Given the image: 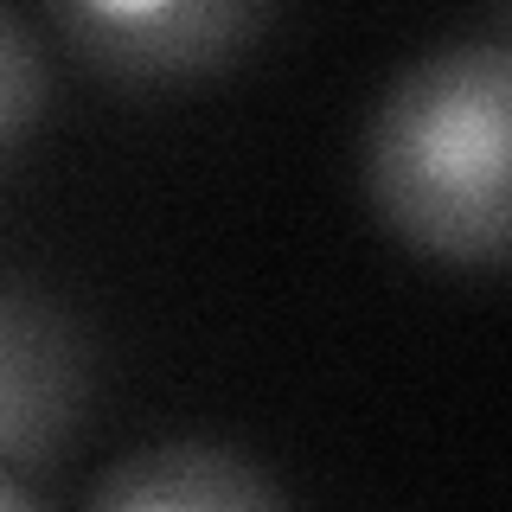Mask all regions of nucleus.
Instances as JSON below:
<instances>
[{
    "label": "nucleus",
    "instance_id": "1",
    "mask_svg": "<svg viewBox=\"0 0 512 512\" xmlns=\"http://www.w3.org/2000/svg\"><path fill=\"white\" fill-rule=\"evenodd\" d=\"M512 58L500 39L442 45L410 64L372 116L365 186L404 244L442 263L506 256Z\"/></svg>",
    "mask_w": 512,
    "mask_h": 512
},
{
    "label": "nucleus",
    "instance_id": "2",
    "mask_svg": "<svg viewBox=\"0 0 512 512\" xmlns=\"http://www.w3.org/2000/svg\"><path fill=\"white\" fill-rule=\"evenodd\" d=\"M64 39L116 84H173L231 64L269 0H52Z\"/></svg>",
    "mask_w": 512,
    "mask_h": 512
},
{
    "label": "nucleus",
    "instance_id": "3",
    "mask_svg": "<svg viewBox=\"0 0 512 512\" xmlns=\"http://www.w3.org/2000/svg\"><path fill=\"white\" fill-rule=\"evenodd\" d=\"M84 340L58 301L0 282V461L45 468L84 416Z\"/></svg>",
    "mask_w": 512,
    "mask_h": 512
},
{
    "label": "nucleus",
    "instance_id": "4",
    "mask_svg": "<svg viewBox=\"0 0 512 512\" xmlns=\"http://www.w3.org/2000/svg\"><path fill=\"white\" fill-rule=\"evenodd\" d=\"M288 493L256 468L250 455L218 442H167L116 461V474L96 480V506L116 512H160V506H282Z\"/></svg>",
    "mask_w": 512,
    "mask_h": 512
},
{
    "label": "nucleus",
    "instance_id": "5",
    "mask_svg": "<svg viewBox=\"0 0 512 512\" xmlns=\"http://www.w3.org/2000/svg\"><path fill=\"white\" fill-rule=\"evenodd\" d=\"M39 109H45V58L32 32L13 13H0V148H13L39 122Z\"/></svg>",
    "mask_w": 512,
    "mask_h": 512
},
{
    "label": "nucleus",
    "instance_id": "6",
    "mask_svg": "<svg viewBox=\"0 0 512 512\" xmlns=\"http://www.w3.org/2000/svg\"><path fill=\"white\" fill-rule=\"evenodd\" d=\"M0 506H13V512H26V506H32V493L20 487V480H7V474H0Z\"/></svg>",
    "mask_w": 512,
    "mask_h": 512
}]
</instances>
